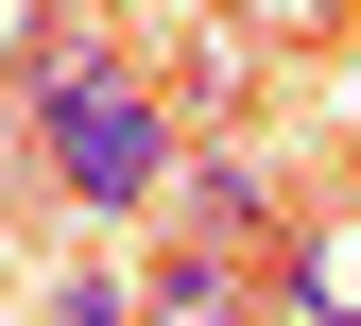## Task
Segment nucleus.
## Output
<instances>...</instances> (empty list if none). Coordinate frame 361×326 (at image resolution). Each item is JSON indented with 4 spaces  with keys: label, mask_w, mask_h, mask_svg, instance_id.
I'll return each instance as SVG.
<instances>
[{
    "label": "nucleus",
    "mask_w": 361,
    "mask_h": 326,
    "mask_svg": "<svg viewBox=\"0 0 361 326\" xmlns=\"http://www.w3.org/2000/svg\"><path fill=\"white\" fill-rule=\"evenodd\" d=\"M155 223H172V241H224V258H276V241H293V189H276L258 137H190L172 189H155Z\"/></svg>",
    "instance_id": "obj_2"
},
{
    "label": "nucleus",
    "mask_w": 361,
    "mask_h": 326,
    "mask_svg": "<svg viewBox=\"0 0 361 326\" xmlns=\"http://www.w3.org/2000/svg\"><path fill=\"white\" fill-rule=\"evenodd\" d=\"M258 292H276V258H224V241H155V275H138V326H258Z\"/></svg>",
    "instance_id": "obj_3"
},
{
    "label": "nucleus",
    "mask_w": 361,
    "mask_h": 326,
    "mask_svg": "<svg viewBox=\"0 0 361 326\" xmlns=\"http://www.w3.org/2000/svg\"><path fill=\"white\" fill-rule=\"evenodd\" d=\"M52 326H138V292H121V275L86 258V275H52Z\"/></svg>",
    "instance_id": "obj_5"
},
{
    "label": "nucleus",
    "mask_w": 361,
    "mask_h": 326,
    "mask_svg": "<svg viewBox=\"0 0 361 326\" xmlns=\"http://www.w3.org/2000/svg\"><path fill=\"white\" fill-rule=\"evenodd\" d=\"M258 326H361V206L276 241V292H258Z\"/></svg>",
    "instance_id": "obj_4"
},
{
    "label": "nucleus",
    "mask_w": 361,
    "mask_h": 326,
    "mask_svg": "<svg viewBox=\"0 0 361 326\" xmlns=\"http://www.w3.org/2000/svg\"><path fill=\"white\" fill-rule=\"evenodd\" d=\"M344 35H361V0H344Z\"/></svg>",
    "instance_id": "obj_6"
},
{
    "label": "nucleus",
    "mask_w": 361,
    "mask_h": 326,
    "mask_svg": "<svg viewBox=\"0 0 361 326\" xmlns=\"http://www.w3.org/2000/svg\"><path fill=\"white\" fill-rule=\"evenodd\" d=\"M18 137H35V189H52L69 223H155V189H172V86L138 69V52H104L86 18H35L18 35Z\"/></svg>",
    "instance_id": "obj_1"
}]
</instances>
